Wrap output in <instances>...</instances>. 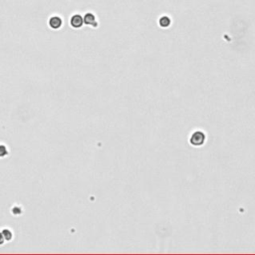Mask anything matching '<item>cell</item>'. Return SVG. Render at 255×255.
<instances>
[{
    "label": "cell",
    "instance_id": "7",
    "mask_svg": "<svg viewBox=\"0 0 255 255\" xmlns=\"http://www.w3.org/2000/svg\"><path fill=\"white\" fill-rule=\"evenodd\" d=\"M4 239H5V238H4L3 234H2V233H0V244H2V243H3Z\"/></svg>",
    "mask_w": 255,
    "mask_h": 255
},
{
    "label": "cell",
    "instance_id": "2",
    "mask_svg": "<svg viewBox=\"0 0 255 255\" xmlns=\"http://www.w3.org/2000/svg\"><path fill=\"white\" fill-rule=\"evenodd\" d=\"M83 23V19L80 15H74L71 19V25L75 28H78L82 26Z\"/></svg>",
    "mask_w": 255,
    "mask_h": 255
},
{
    "label": "cell",
    "instance_id": "1",
    "mask_svg": "<svg viewBox=\"0 0 255 255\" xmlns=\"http://www.w3.org/2000/svg\"><path fill=\"white\" fill-rule=\"evenodd\" d=\"M205 141V136L204 134L202 133V132H195V133L192 134L190 138V144H192V146H201V144L204 143Z\"/></svg>",
    "mask_w": 255,
    "mask_h": 255
},
{
    "label": "cell",
    "instance_id": "4",
    "mask_svg": "<svg viewBox=\"0 0 255 255\" xmlns=\"http://www.w3.org/2000/svg\"><path fill=\"white\" fill-rule=\"evenodd\" d=\"M2 234H3L4 238H5L6 240H10V239H11V237H12L11 232H10L9 230H7V229H4L3 232H2Z\"/></svg>",
    "mask_w": 255,
    "mask_h": 255
},
{
    "label": "cell",
    "instance_id": "5",
    "mask_svg": "<svg viewBox=\"0 0 255 255\" xmlns=\"http://www.w3.org/2000/svg\"><path fill=\"white\" fill-rule=\"evenodd\" d=\"M93 20H94V17H93V15H91V14H87L86 17H85V22L87 24H91Z\"/></svg>",
    "mask_w": 255,
    "mask_h": 255
},
{
    "label": "cell",
    "instance_id": "6",
    "mask_svg": "<svg viewBox=\"0 0 255 255\" xmlns=\"http://www.w3.org/2000/svg\"><path fill=\"white\" fill-rule=\"evenodd\" d=\"M7 155V150L4 146H0V156H4Z\"/></svg>",
    "mask_w": 255,
    "mask_h": 255
},
{
    "label": "cell",
    "instance_id": "8",
    "mask_svg": "<svg viewBox=\"0 0 255 255\" xmlns=\"http://www.w3.org/2000/svg\"><path fill=\"white\" fill-rule=\"evenodd\" d=\"M13 212H15V213H17V212H20V209H19L18 207H17V208H14V209H13Z\"/></svg>",
    "mask_w": 255,
    "mask_h": 255
},
{
    "label": "cell",
    "instance_id": "3",
    "mask_svg": "<svg viewBox=\"0 0 255 255\" xmlns=\"http://www.w3.org/2000/svg\"><path fill=\"white\" fill-rule=\"evenodd\" d=\"M49 25L54 29H58L62 25V20L59 17H52L49 21Z\"/></svg>",
    "mask_w": 255,
    "mask_h": 255
}]
</instances>
